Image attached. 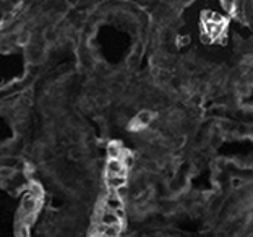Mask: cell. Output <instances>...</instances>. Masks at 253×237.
<instances>
[{"label": "cell", "mask_w": 253, "mask_h": 237, "mask_svg": "<svg viewBox=\"0 0 253 237\" xmlns=\"http://www.w3.org/2000/svg\"><path fill=\"white\" fill-rule=\"evenodd\" d=\"M36 203L33 189L16 187L0 177V237H23V224Z\"/></svg>", "instance_id": "obj_1"}, {"label": "cell", "mask_w": 253, "mask_h": 237, "mask_svg": "<svg viewBox=\"0 0 253 237\" xmlns=\"http://www.w3.org/2000/svg\"><path fill=\"white\" fill-rule=\"evenodd\" d=\"M21 5V0H0V26L15 16Z\"/></svg>", "instance_id": "obj_2"}]
</instances>
